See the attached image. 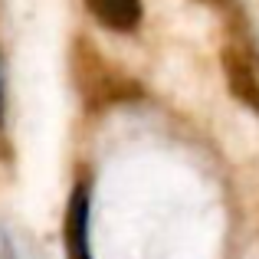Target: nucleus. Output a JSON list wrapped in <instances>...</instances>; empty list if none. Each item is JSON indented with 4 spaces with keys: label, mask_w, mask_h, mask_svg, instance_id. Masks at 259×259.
I'll use <instances>...</instances> for the list:
<instances>
[{
    "label": "nucleus",
    "mask_w": 259,
    "mask_h": 259,
    "mask_svg": "<svg viewBox=\"0 0 259 259\" xmlns=\"http://www.w3.org/2000/svg\"><path fill=\"white\" fill-rule=\"evenodd\" d=\"M69 69H72V82H76L79 99L85 102V108L99 112V108L118 105V102H132L138 99V82H132L128 76H121L115 66H108V59L95 50V43L89 39H72V53H69Z\"/></svg>",
    "instance_id": "f257e3e1"
},
{
    "label": "nucleus",
    "mask_w": 259,
    "mask_h": 259,
    "mask_svg": "<svg viewBox=\"0 0 259 259\" xmlns=\"http://www.w3.org/2000/svg\"><path fill=\"white\" fill-rule=\"evenodd\" d=\"M223 76H227L230 95L240 105L259 112V72L253 66V59L240 50V46H227L223 50Z\"/></svg>",
    "instance_id": "f03ea898"
},
{
    "label": "nucleus",
    "mask_w": 259,
    "mask_h": 259,
    "mask_svg": "<svg viewBox=\"0 0 259 259\" xmlns=\"http://www.w3.org/2000/svg\"><path fill=\"white\" fill-rule=\"evenodd\" d=\"M63 240H66V259H92V243H89V184H76V190L69 197Z\"/></svg>",
    "instance_id": "7ed1b4c3"
},
{
    "label": "nucleus",
    "mask_w": 259,
    "mask_h": 259,
    "mask_svg": "<svg viewBox=\"0 0 259 259\" xmlns=\"http://www.w3.org/2000/svg\"><path fill=\"white\" fill-rule=\"evenodd\" d=\"M89 13L115 33H132L141 23V0H85Z\"/></svg>",
    "instance_id": "20e7f679"
},
{
    "label": "nucleus",
    "mask_w": 259,
    "mask_h": 259,
    "mask_svg": "<svg viewBox=\"0 0 259 259\" xmlns=\"http://www.w3.org/2000/svg\"><path fill=\"white\" fill-rule=\"evenodd\" d=\"M0 121H4V92H0Z\"/></svg>",
    "instance_id": "39448f33"
},
{
    "label": "nucleus",
    "mask_w": 259,
    "mask_h": 259,
    "mask_svg": "<svg viewBox=\"0 0 259 259\" xmlns=\"http://www.w3.org/2000/svg\"><path fill=\"white\" fill-rule=\"evenodd\" d=\"M203 4H217V0H203Z\"/></svg>",
    "instance_id": "423d86ee"
}]
</instances>
